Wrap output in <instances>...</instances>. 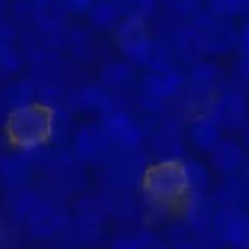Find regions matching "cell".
I'll use <instances>...</instances> for the list:
<instances>
[{
    "instance_id": "6da1fadb",
    "label": "cell",
    "mask_w": 249,
    "mask_h": 249,
    "mask_svg": "<svg viewBox=\"0 0 249 249\" xmlns=\"http://www.w3.org/2000/svg\"><path fill=\"white\" fill-rule=\"evenodd\" d=\"M192 30L202 53L214 57H226L234 53L237 27L233 19L220 18L204 11L196 15Z\"/></svg>"
},
{
    "instance_id": "7a4b0ae2",
    "label": "cell",
    "mask_w": 249,
    "mask_h": 249,
    "mask_svg": "<svg viewBox=\"0 0 249 249\" xmlns=\"http://www.w3.org/2000/svg\"><path fill=\"white\" fill-rule=\"evenodd\" d=\"M207 111L223 132L229 135L240 134L249 123V97L243 89L226 82Z\"/></svg>"
},
{
    "instance_id": "3957f363",
    "label": "cell",
    "mask_w": 249,
    "mask_h": 249,
    "mask_svg": "<svg viewBox=\"0 0 249 249\" xmlns=\"http://www.w3.org/2000/svg\"><path fill=\"white\" fill-rule=\"evenodd\" d=\"M145 188L150 196L161 204L185 199L189 194L182 161H161L145 175Z\"/></svg>"
},
{
    "instance_id": "277c9868",
    "label": "cell",
    "mask_w": 249,
    "mask_h": 249,
    "mask_svg": "<svg viewBox=\"0 0 249 249\" xmlns=\"http://www.w3.org/2000/svg\"><path fill=\"white\" fill-rule=\"evenodd\" d=\"M227 78L218 63L214 60L198 62L191 72V101L196 107V113L207 111L214 97L226 85Z\"/></svg>"
},
{
    "instance_id": "5b68a950",
    "label": "cell",
    "mask_w": 249,
    "mask_h": 249,
    "mask_svg": "<svg viewBox=\"0 0 249 249\" xmlns=\"http://www.w3.org/2000/svg\"><path fill=\"white\" fill-rule=\"evenodd\" d=\"M213 226L223 240L234 249H249V213L240 207H223Z\"/></svg>"
},
{
    "instance_id": "8992f818",
    "label": "cell",
    "mask_w": 249,
    "mask_h": 249,
    "mask_svg": "<svg viewBox=\"0 0 249 249\" xmlns=\"http://www.w3.org/2000/svg\"><path fill=\"white\" fill-rule=\"evenodd\" d=\"M210 154L214 169L220 172L223 176L239 175L248 157V153L242 145V142L233 138L231 135L223 137L214 145Z\"/></svg>"
},
{
    "instance_id": "52a82bcc",
    "label": "cell",
    "mask_w": 249,
    "mask_h": 249,
    "mask_svg": "<svg viewBox=\"0 0 249 249\" xmlns=\"http://www.w3.org/2000/svg\"><path fill=\"white\" fill-rule=\"evenodd\" d=\"M189 137L199 151L210 153L223 138V131L208 111H202L194 116L189 128Z\"/></svg>"
},
{
    "instance_id": "ba28073f",
    "label": "cell",
    "mask_w": 249,
    "mask_h": 249,
    "mask_svg": "<svg viewBox=\"0 0 249 249\" xmlns=\"http://www.w3.org/2000/svg\"><path fill=\"white\" fill-rule=\"evenodd\" d=\"M100 223L87 215H81L73 223L68 221L60 231L63 243L71 249H82L91 245L100 233Z\"/></svg>"
},
{
    "instance_id": "9c48e42d",
    "label": "cell",
    "mask_w": 249,
    "mask_h": 249,
    "mask_svg": "<svg viewBox=\"0 0 249 249\" xmlns=\"http://www.w3.org/2000/svg\"><path fill=\"white\" fill-rule=\"evenodd\" d=\"M68 220L60 213L38 207L30 217H28V231L31 236L38 239H47L56 234H60L63 227L66 226Z\"/></svg>"
},
{
    "instance_id": "30bf717a",
    "label": "cell",
    "mask_w": 249,
    "mask_h": 249,
    "mask_svg": "<svg viewBox=\"0 0 249 249\" xmlns=\"http://www.w3.org/2000/svg\"><path fill=\"white\" fill-rule=\"evenodd\" d=\"M236 63L230 76V85L245 91L249 84V21H245L237 28L236 37Z\"/></svg>"
},
{
    "instance_id": "8fae6325",
    "label": "cell",
    "mask_w": 249,
    "mask_h": 249,
    "mask_svg": "<svg viewBox=\"0 0 249 249\" xmlns=\"http://www.w3.org/2000/svg\"><path fill=\"white\" fill-rule=\"evenodd\" d=\"M185 214L194 229L204 230L213 223V202L204 192H189L185 198Z\"/></svg>"
},
{
    "instance_id": "7c38bea8",
    "label": "cell",
    "mask_w": 249,
    "mask_h": 249,
    "mask_svg": "<svg viewBox=\"0 0 249 249\" xmlns=\"http://www.w3.org/2000/svg\"><path fill=\"white\" fill-rule=\"evenodd\" d=\"M215 198L224 207H239L249 201V185L240 175H227L217 186Z\"/></svg>"
},
{
    "instance_id": "4fadbf2b",
    "label": "cell",
    "mask_w": 249,
    "mask_h": 249,
    "mask_svg": "<svg viewBox=\"0 0 249 249\" xmlns=\"http://www.w3.org/2000/svg\"><path fill=\"white\" fill-rule=\"evenodd\" d=\"M47 129L46 117L37 110L25 111L17 122V132L25 145H37Z\"/></svg>"
},
{
    "instance_id": "5bb4252c",
    "label": "cell",
    "mask_w": 249,
    "mask_h": 249,
    "mask_svg": "<svg viewBox=\"0 0 249 249\" xmlns=\"http://www.w3.org/2000/svg\"><path fill=\"white\" fill-rule=\"evenodd\" d=\"M182 167H183L189 192H205V189L210 186L211 182L208 169L202 163L195 160L182 161Z\"/></svg>"
},
{
    "instance_id": "9a60e30c",
    "label": "cell",
    "mask_w": 249,
    "mask_h": 249,
    "mask_svg": "<svg viewBox=\"0 0 249 249\" xmlns=\"http://www.w3.org/2000/svg\"><path fill=\"white\" fill-rule=\"evenodd\" d=\"M205 11L211 15L234 19L236 18V2L234 0H204Z\"/></svg>"
},
{
    "instance_id": "2e32d148",
    "label": "cell",
    "mask_w": 249,
    "mask_h": 249,
    "mask_svg": "<svg viewBox=\"0 0 249 249\" xmlns=\"http://www.w3.org/2000/svg\"><path fill=\"white\" fill-rule=\"evenodd\" d=\"M19 243V231L14 226L0 227V249H17Z\"/></svg>"
},
{
    "instance_id": "e0dca14e",
    "label": "cell",
    "mask_w": 249,
    "mask_h": 249,
    "mask_svg": "<svg viewBox=\"0 0 249 249\" xmlns=\"http://www.w3.org/2000/svg\"><path fill=\"white\" fill-rule=\"evenodd\" d=\"M236 2V17L249 21V0H234Z\"/></svg>"
},
{
    "instance_id": "ac0fdd59",
    "label": "cell",
    "mask_w": 249,
    "mask_h": 249,
    "mask_svg": "<svg viewBox=\"0 0 249 249\" xmlns=\"http://www.w3.org/2000/svg\"><path fill=\"white\" fill-rule=\"evenodd\" d=\"M240 134H242V141L240 142H242V145L245 147V150H246V153L249 156V123L243 128V131Z\"/></svg>"
},
{
    "instance_id": "d6986e66",
    "label": "cell",
    "mask_w": 249,
    "mask_h": 249,
    "mask_svg": "<svg viewBox=\"0 0 249 249\" xmlns=\"http://www.w3.org/2000/svg\"><path fill=\"white\" fill-rule=\"evenodd\" d=\"M239 175H240L242 179L249 185V156L246 157V161H245V164H243V167H242V170H240Z\"/></svg>"
},
{
    "instance_id": "ffe728a7",
    "label": "cell",
    "mask_w": 249,
    "mask_h": 249,
    "mask_svg": "<svg viewBox=\"0 0 249 249\" xmlns=\"http://www.w3.org/2000/svg\"><path fill=\"white\" fill-rule=\"evenodd\" d=\"M173 249H194L191 245H188V243H179V245H176Z\"/></svg>"
},
{
    "instance_id": "44dd1931",
    "label": "cell",
    "mask_w": 249,
    "mask_h": 249,
    "mask_svg": "<svg viewBox=\"0 0 249 249\" xmlns=\"http://www.w3.org/2000/svg\"><path fill=\"white\" fill-rule=\"evenodd\" d=\"M245 92H246V94H248V97H249V84L245 87Z\"/></svg>"
},
{
    "instance_id": "7402d4cb",
    "label": "cell",
    "mask_w": 249,
    "mask_h": 249,
    "mask_svg": "<svg viewBox=\"0 0 249 249\" xmlns=\"http://www.w3.org/2000/svg\"><path fill=\"white\" fill-rule=\"evenodd\" d=\"M248 202H249V201H248Z\"/></svg>"
}]
</instances>
